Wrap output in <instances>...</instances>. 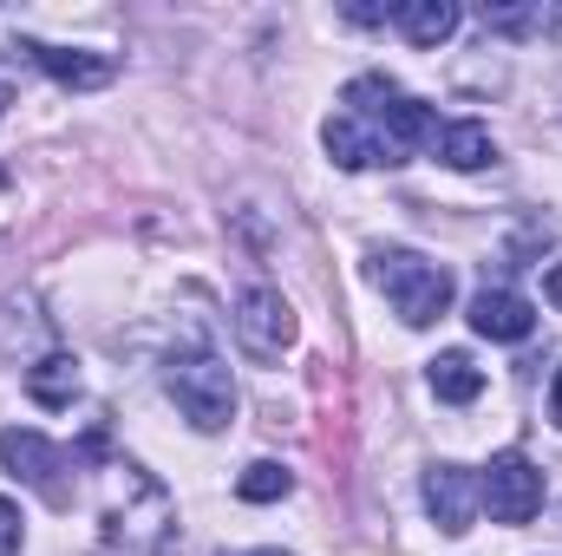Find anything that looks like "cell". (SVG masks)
I'll list each match as a JSON object with an SVG mask.
<instances>
[{
	"label": "cell",
	"mask_w": 562,
	"mask_h": 556,
	"mask_svg": "<svg viewBox=\"0 0 562 556\" xmlns=\"http://www.w3.org/2000/svg\"><path fill=\"white\" fill-rule=\"evenodd\" d=\"M321 144H327V157L340 164V170H367V164H380V151H373V132L360 125V119H327L321 125Z\"/></svg>",
	"instance_id": "obj_12"
},
{
	"label": "cell",
	"mask_w": 562,
	"mask_h": 556,
	"mask_svg": "<svg viewBox=\"0 0 562 556\" xmlns=\"http://www.w3.org/2000/svg\"><path fill=\"white\" fill-rule=\"evenodd\" d=\"M249 556H288V551H249Z\"/></svg>",
	"instance_id": "obj_20"
},
{
	"label": "cell",
	"mask_w": 562,
	"mask_h": 556,
	"mask_svg": "<svg viewBox=\"0 0 562 556\" xmlns=\"http://www.w3.org/2000/svg\"><path fill=\"white\" fill-rule=\"evenodd\" d=\"M425 511H431V524H438L445 537H464V531L477 524V511H484L477 471H464V465H431V471H425Z\"/></svg>",
	"instance_id": "obj_7"
},
{
	"label": "cell",
	"mask_w": 562,
	"mask_h": 556,
	"mask_svg": "<svg viewBox=\"0 0 562 556\" xmlns=\"http://www.w3.org/2000/svg\"><path fill=\"white\" fill-rule=\"evenodd\" d=\"M236 341L249 360H281L294 347V308L281 301V288H243L236 294Z\"/></svg>",
	"instance_id": "obj_5"
},
{
	"label": "cell",
	"mask_w": 562,
	"mask_h": 556,
	"mask_svg": "<svg viewBox=\"0 0 562 556\" xmlns=\"http://www.w3.org/2000/svg\"><path fill=\"white\" fill-rule=\"evenodd\" d=\"M7 105H13V66L0 59V112H7Z\"/></svg>",
	"instance_id": "obj_17"
},
{
	"label": "cell",
	"mask_w": 562,
	"mask_h": 556,
	"mask_svg": "<svg viewBox=\"0 0 562 556\" xmlns=\"http://www.w3.org/2000/svg\"><path fill=\"white\" fill-rule=\"evenodd\" d=\"M471 327H477L484 341H530L537 308H530L517 288H477V294H471Z\"/></svg>",
	"instance_id": "obj_8"
},
{
	"label": "cell",
	"mask_w": 562,
	"mask_h": 556,
	"mask_svg": "<svg viewBox=\"0 0 562 556\" xmlns=\"http://www.w3.org/2000/svg\"><path fill=\"white\" fill-rule=\"evenodd\" d=\"M347 119H360L367 132H373V151H380V164H406V151H419V144L438 138V119H431V105L419 99H406L393 79H380V73H367V79H353L347 86Z\"/></svg>",
	"instance_id": "obj_1"
},
{
	"label": "cell",
	"mask_w": 562,
	"mask_h": 556,
	"mask_svg": "<svg viewBox=\"0 0 562 556\" xmlns=\"http://www.w3.org/2000/svg\"><path fill=\"white\" fill-rule=\"evenodd\" d=\"M26 53H33V66L40 73H53L59 86H72V92H92V86H112V59L105 53H79V46H46V40H26Z\"/></svg>",
	"instance_id": "obj_9"
},
{
	"label": "cell",
	"mask_w": 562,
	"mask_h": 556,
	"mask_svg": "<svg viewBox=\"0 0 562 556\" xmlns=\"http://www.w3.org/2000/svg\"><path fill=\"white\" fill-rule=\"evenodd\" d=\"M431 393L451 400V407H471V400L484 393L477 360H471V354H438V360H431Z\"/></svg>",
	"instance_id": "obj_14"
},
{
	"label": "cell",
	"mask_w": 562,
	"mask_h": 556,
	"mask_svg": "<svg viewBox=\"0 0 562 556\" xmlns=\"http://www.w3.org/2000/svg\"><path fill=\"white\" fill-rule=\"evenodd\" d=\"M373 281L386 288V301L400 308L406 327H431L451 308V269L419 256V249H380L373 256Z\"/></svg>",
	"instance_id": "obj_3"
},
{
	"label": "cell",
	"mask_w": 562,
	"mask_h": 556,
	"mask_svg": "<svg viewBox=\"0 0 562 556\" xmlns=\"http://www.w3.org/2000/svg\"><path fill=\"white\" fill-rule=\"evenodd\" d=\"M438 157L451 164V170H484L491 157H497V144H491V132L477 125V119H458V125H438Z\"/></svg>",
	"instance_id": "obj_10"
},
{
	"label": "cell",
	"mask_w": 562,
	"mask_h": 556,
	"mask_svg": "<svg viewBox=\"0 0 562 556\" xmlns=\"http://www.w3.org/2000/svg\"><path fill=\"white\" fill-rule=\"evenodd\" d=\"M543 294H550V301H557V308H562V263H557V269H550V281H543Z\"/></svg>",
	"instance_id": "obj_19"
},
{
	"label": "cell",
	"mask_w": 562,
	"mask_h": 556,
	"mask_svg": "<svg viewBox=\"0 0 562 556\" xmlns=\"http://www.w3.org/2000/svg\"><path fill=\"white\" fill-rule=\"evenodd\" d=\"M164 393L177 400V413L190 419L196 432H223L236 419V380L210 347H183L164 360Z\"/></svg>",
	"instance_id": "obj_2"
},
{
	"label": "cell",
	"mask_w": 562,
	"mask_h": 556,
	"mask_svg": "<svg viewBox=\"0 0 562 556\" xmlns=\"http://www.w3.org/2000/svg\"><path fill=\"white\" fill-rule=\"evenodd\" d=\"M26 393H33L40 407H72V393H79V360H72V354H46V360L26 374Z\"/></svg>",
	"instance_id": "obj_13"
},
{
	"label": "cell",
	"mask_w": 562,
	"mask_h": 556,
	"mask_svg": "<svg viewBox=\"0 0 562 556\" xmlns=\"http://www.w3.org/2000/svg\"><path fill=\"white\" fill-rule=\"evenodd\" d=\"M0 465H7L20 485H33V491H46L53 504H66V485H59L66 452H59L46 432H33V425H7V432H0Z\"/></svg>",
	"instance_id": "obj_6"
},
{
	"label": "cell",
	"mask_w": 562,
	"mask_h": 556,
	"mask_svg": "<svg viewBox=\"0 0 562 556\" xmlns=\"http://www.w3.org/2000/svg\"><path fill=\"white\" fill-rule=\"evenodd\" d=\"M458 20H464V13H458L451 0H406V7H400V26H406L413 46H445V40L458 33Z\"/></svg>",
	"instance_id": "obj_11"
},
{
	"label": "cell",
	"mask_w": 562,
	"mask_h": 556,
	"mask_svg": "<svg viewBox=\"0 0 562 556\" xmlns=\"http://www.w3.org/2000/svg\"><path fill=\"white\" fill-rule=\"evenodd\" d=\"M477 498L497 524H530L543 511V471L524 458V452H497L484 471H477Z\"/></svg>",
	"instance_id": "obj_4"
},
{
	"label": "cell",
	"mask_w": 562,
	"mask_h": 556,
	"mask_svg": "<svg viewBox=\"0 0 562 556\" xmlns=\"http://www.w3.org/2000/svg\"><path fill=\"white\" fill-rule=\"evenodd\" d=\"M288 491H294V471L276 465V458H256V465L236 478V498H243V504H276V498H288Z\"/></svg>",
	"instance_id": "obj_15"
},
{
	"label": "cell",
	"mask_w": 562,
	"mask_h": 556,
	"mask_svg": "<svg viewBox=\"0 0 562 556\" xmlns=\"http://www.w3.org/2000/svg\"><path fill=\"white\" fill-rule=\"evenodd\" d=\"M20 544H26V531H20V504L0 498V556H20Z\"/></svg>",
	"instance_id": "obj_16"
},
{
	"label": "cell",
	"mask_w": 562,
	"mask_h": 556,
	"mask_svg": "<svg viewBox=\"0 0 562 556\" xmlns=\"http://www.w3.org/2000/svg\"><path fill=\"white\" fill-rule=\"evenodd\" d=\"M550 419L562 425V367H557V380H550Z\"/></svg>",
	"instance_id": "obj_18"
}]
</instances>
